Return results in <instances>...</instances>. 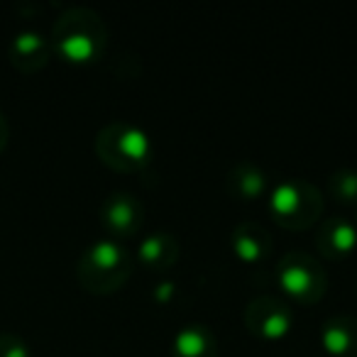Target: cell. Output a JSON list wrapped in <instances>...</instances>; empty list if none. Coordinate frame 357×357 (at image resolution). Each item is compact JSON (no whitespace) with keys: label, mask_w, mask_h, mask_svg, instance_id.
<instances>
[{"label":"cell","mask_w":357,"mask_h":357,"mask_svg":"<svg viewBox=\"0 0 357 357\" xmlns=\"http://www.w3.org/2000/svg\"><path fill=\"white\" fill-rule=\"evenodd\" d=\"M50 42L59 59L76 66L93 64L108 47V25L91 8H69L56 17Z\"/></svg>","instance_id":"1"},{"label":"cell","mask_w":357,"mask_h":357,"mask_svg":"<svg viewBox=\"0 0 357 357\" xmlns=\"http://www.w3.org/2000/svg\"><path fill=\"white\" fill-rule=\"evenodd\" d=\"M135 269V257L120 240H96L84 250L76 264L79 284L96 296H110L130 282Z\"/></svg>","instance_id":"2"},{"label":"cell","mask_w":357,"mask_h":357,"mask_svg":"<svg viewBox=\"0 0 357 357\" xmlns=\"http://www.w3.org/2000/svg\"><path fill=\"white\" fill-rule=\"evenodd\" d=\"M96 157L118 174H139L152 164L154 144L135 123H110L96 135Z\"/></svg>","instance_id":"3"},{"label":"cell","mask_w":357,"mask_h":357,"mask_svg":"<svg viewBox=\"0 0 357 357\" xmlns=\"http://www.w3.org/2000/svg\"><path fill=\"white\" fill-rule=\"evenodd\" d=\"M267 211L282 230H308L323 215V196L303 178H284L267 194Z\"/></svg>","instance_id":"4"},{"label":"cell","mask_w":357,"mask_h":357,"mask_svg":"<svg viewBox=\"0 0 357 357\" xmlns=\"http://www.w3.org/2000/svg\"><path fill=\"white\" fill-rule=\"evenodd\" d=\"M277 284L287 298L301 306H313L326 296L328 274L316 255L291 250L277 262Z\"/></svg>","instance_id":"5"},{"label":"cell","mask_w":357,"mask_h":357,"mask_svg":"<svg viewBox=\"0 0 357 357\" xmlns=\"http://www.w3.org/2000/svg\"><path fill=\"white\" fill-rule=\"evenodd\" d=\"M243 323L250 335L264 342H277L291 333L294 328V311L287 303V298L264 294L245 306Z\"/></svg>","instance_id":"6"},{"label":"cell","mask_w":357,"mask_h":357,"mask_svg":"<svg viewBox=\"0 0 357 357\" xmlns=\"http://www.w3.org/2000/svg\"><path fill=\"white\" fill-rule=\"evenodd\" d=\"M100 225L110 240H128L144 225V204L130 191H113L100 206Z\"/></svg>","instance_id":"7"},{"label":"cell","mask_w":357,"mask_h":357,"mask_svg":"<svg viewBox=\"0 0 357 357\" xmlns=\"http://www.w3.org/2000/svg\"><path fill=\"white\" fill-rule=\"evenodd\" d=\"M52 54V42L40 30H22L10 40L8 47V59L20 74H37L50 64Z\"/></svg>","instance_id":"8"},{"label":"cell","mask_w":357,"mask_h":357,"mask_svg":"<svg viewBox=\"0 0 357 357\" xmlns=\"http://www.w3.org/2000/svg\"><path fill=\"white\" fill-rule=\"evenodd\" d=\"M316 250L323 259H347L357 250V225L345 215L321 220L316 233Z\"/></svg>","instance_id":"9"},{"label":"cell","mask_w":357,"mask_h":357,"mask_svg":"<svg viewBox=\"0 0 357 357\" xmlns=\"http://www.w3.org/2000/svg\"><path fill=\"white\" fill-rule=\"evenodd\" d=\"M272 235L262 223L245 220L230 233V250L243 264H259L272 255Z\"/></svg>","instance_id":"10"},{"label":"cell","mask_w":357,"mask_h":357,"mask_svg":"<svg viewBox=\"0 0 357 357\" xmlns=\"http://www.w3.org/2000/svg\"><path fill=\"white\" fill-rule=\"evenodd\" d=\"M318 342L331 357H357V316L335 313L326 318Z\"/></svg>","instance_id":"11"},{"label":"cell","mask_w":357,"mask_h":357,"mask_svg":"<svg viewBox=\"0 0 357 357\" xmlns=\"http://www.w3.org/2000/svg\"><path fill=\"white\" fill-rule=\"evenodd\" d=\"M135 259L149 272H167L178 262V240L167 230L144 235L137 245Z\"/></svg>","instance_id":"12"},{"label":"cell","mask_w":357,"mask_h":357,"mask_svg":"<svg viewBox=\"0 0 357 357\" xmlns=\"http://www.w3.org/2000/svg\"><path fill=\"white\" fill-rule=\"evenodd\" d=\"M225 191L238 201H259L269 194V176L252 162H240L225 176Z\"/></svg>","instance_id":"13"},{"label":"cell","mask_w":357,"mask_h":357,"mask_svg":"<svg viewBox=\"0 0 357 357\" xmlns=\"http://www.w3.org/2000/svg\"><path fill=\"white\" fill-rule=\"evenodd\" d=\"M172 357H218V340L204 323H191L176 333Z\"/></svg>","instance_id":"14"},{"label":"cell","mask_w":357,"mask_h":357,"mask_svg":"<svg viewBox=\"0 0 357 357\" xmlns=\"http://www.w3.org/2000/svg\"><path fill=\"white\" fill-rule=\"evenodd\" d=\"M328 194L345 206H357V169H337L328 178Z\"/></svg>","instance_id":"15"},{"label":"cell","mask_w":357,"mask_h":357,"mask_svg":"<svg viewBox=\"0 0 357 357\" xmlns=\"http://www.w3.org/2000/svg\"><path fill=\"white\" fill-rule=\"evenodd\" d=\"M0 357H32V352L20 335L0 333Z\"/></svg>","instance_id":"16"},{"label":"cell","mask_w":357,"mask_h":357,"mask_svg":"<svg viewBox=\"0 0 357 357\" xmlns=\"http://www.w3.org/2000/svg\"><path fill=\"white\" fill-rule=\"evenodd\" d=\"M176 294H178V289L174 282H159L157 287L152 289V298L157 303H169L172 298H176Z\"/></svg>","instance_id":"17"},{"label":"cell","mask_w":357,"mask_h":357,"mask_svg":"<svg viewBox=\"0 0 357 357\" xmlns=\"http://www.w3.org/2000/svg\"><path fill=\"white\" fill-rule=\"evenodd\" d=\"M8 139H10V125H8V118L0 113V154L8 147Z\"/></svg>","instance_id":"18"},{"label":"cell","mask_w":357,"mask_h":357,"mask_svg":"<svg viewBox=\"0 0 357 357\" xmlns=\"http://www.w3.org/2000/svg\"><path fill=\"white\" fill-rule=\"evenodd\" d=\"M355 225H357V218H355Z\"/></svg>","instance_id":"19"}]
</instances>
